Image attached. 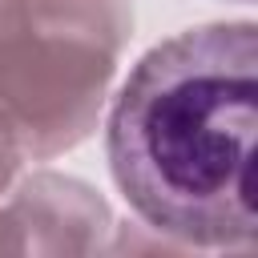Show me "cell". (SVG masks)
Returning <instances> with one entry per match:
<instances>
[{
	"instance_id": "cell-1",
	"label": "cell",
	"mask_w": 258,
	"mask_h": 258,
	"mask_svg": "<svg viewBox=\"0 0 258 258\" xmlns=\"http://www.w3.org/2000/svg\"><path fill=\"white\" fill-rule=\"evenodd\" d=\"M105 161L133 222L181 254H246L254 218L258 24L210 20L153 44L105 101Z\"/></svg>"
},
{
	"instance_id": "cell-2",
	"label": "cell",
	"mask_w": 258,
	"mask_h": 258,
	"mask_svg": "<svg viewBox=\"0 0 258 258\" xmlns=\"http://www.w3.org/2000/svg\"><path fill=\"white\" fill-rule=\"evenodd\" d=\"M133 40V0H0V113L28 161L77 149Z\"/></svg>"
},
{
	"instance_id": "cell-3",
	"label": "cell",
	"mask_w": 258,
	"mask_h": 258,
	"mask_svg": "<svg viewBox=\"0 0 258 258\" xmlns=\"http://www.w3.org/2000/svg\"><path fill=\"white\" fill-rule=\"evenodd\" d=\"M0 206L20 230L24 254H97L113 234V210L101 189L60 169H20Z\"/></svg>"
},
{
	"instance_id": "cell-4",
	"label": "cell",
	"mask_w": 258,
	"mask_h": 258,
	"mask_svg": "<svg viewBox=\"0 0 258 258\" xmlns=\"http://www.w3.org/2000/svg\"><path fill=\"white\" fill-rule=\"evenodd\" d=\"M24 165H28V153H24V145H20L16 129H12V121L0 113V198L12 189V181L20 177Z\"/></svg>"
},
{
	"instance_id": "cell-5",
	"label": "cell",
	"mask_w": 258,
	"mask_h": 258,
	"mask_svg": "<svg viewBox=\"0 0 258 258\" xmlns=\"http://www.w3.org/2000/svg\"><path fill=\"white\" fill-rule=\"evenodd\" d=\"M234 4H254V0H234Z\"/></svg>"
}]
</instances>
